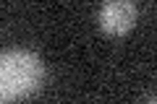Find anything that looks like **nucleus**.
I'll use <instances>...</instances> for the list:
<instances>
[{"label": "nucleus", "instance_id": "f03ea898", "mask_svg": "<svg viewBox=\"0 0 157 104\" xmlns=\"http://www.w3.org/2000/svg\"><path fill=\"white\" fill-rule=\"evenodd\" d=\"M136 16H139V11H136V5L131 0H110V3H105L100 8L97 21H100V29L105 34L123 37L136 26Z\"/></svg>", "mask_w": 157, "mask_h": 104}, {"label": "nucleus", "instance_id": "7ed1b4c3", "mask_svg": "<svg viewBox=\"0 0 157 104\" xmlns=\"http://www.w3.org/2000/svg\"><path fill=\"white\" fill-rule=\"evenodd\" d=\"M147 104H155V99H149V102H147Z\"/></svg>", "mask_w": 157, "mask_h": 104}, {"label": "nucleus", "instance_id": "f257e3e1", "mask_svg": "<svg viewBox=\"0 0 157 104\" xmlns=\"http://www.w3.org/2000/svg\"><path fill=\"white\" fill-rule=\"evenodd\" d=\"M45 83V63L32 49L0 52V104L37 94Z\"/></svg>", "mask_w": 157, "mask_h": 104}]
</instances>
